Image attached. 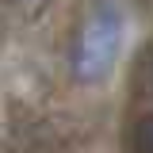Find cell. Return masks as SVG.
Wrapping results in <instances>:
<instances>
[{
    "instance_id": "2",
    "label": "cell",
    "mask_w": 153,
    "mask_h": 153,
    "mask_svg": "<svg viewBox=\"0 0 153 153\" xmlns=\"http://www.w3.org/2000/svg\"><path fill=\"white\" fill-rule=\"evenodd\" d=\"M134 146L142 153H153V115H146L142 123H138V130H134Z\"/></svg>"
},
{
    "instance_id": "1",
    "label": "cell",
    "mask_w": 153,
    "mask_h": 153,
    "mask_svg": "<svg viewBox=\"0 0 153 153\" xmlns=\"http://www.w3.org/2000/svg\"><path fill=\"white\" fill-rule=\"evenodd\" d=\"M119 50H123V19L103 8L84 23V31L76 38V50H73L76 76L80 80H103L111 73Z\"/></svg>"
},
{
    "instance_id": "3",
    "label": "cell",
    "mask_w": 153,
    "mask_h": 153,
    "mask_svg": "<svg viewBox=\"0 0 153 153\" xmlns=\"http://www.w3.org/2000/svg\"><path fill=\"white\" fill-rule=\"evenodd\" d=\"M8 4H12V8H19V12H27V16L46 8V0H8Z\"/></svg>"
}]
</instances>
